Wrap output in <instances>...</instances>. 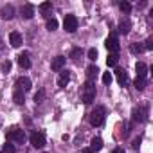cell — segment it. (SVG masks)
Here are the masks:
<instances>
[{"instance_id": "obj_26", "label": "cell", "mask_w": 153, "mask_h": 153, "mask_svg": "<svg viewBox=\"0 0 153 153\" xmlns=\"http://www.w3.org/2000/svg\"><path fill=\"white\" fill-rule=\"evenodd\" d=\"M42 13H49L51 9H52V2H43V4H40V7H38Z\"/></svg>"}, {"instance_id": "obj_24", "label": "cell", "mask_w": 153, "mask_h": 153, "mask_svg": "<svg viewBox=\"0 0 153 153\" xmlns=\"http://www.w3.org/2000/svg\"><path fill=\"white\" fill-rule=\"evenodd\" d=\"M130 51H131L133 54H140V52H144V45H142V43H131V45H130Z\"/></svg>"}, {"instance_id": "obj_1", "label": "cell", "mask_w": 153, "mask_h": 153, "mask_svg": "<svg viewBox=\"0 0 153 153\" xmlns=\"http://www.w3.org/2000/svg\"><path fill=\"white\" fill-rule=\"evenodd\" d=\"M81 99H83L85 105L94 103V99H96V83L94 81H87L83 85V88H81Z\"/></svg>"}, {"instance_id": "obj_33", "label": "cell", "mask_w": 153, "mask_h": 153, "mask_svg": "<svg viewBox=\"0 0 153 153\" xmlns=\"http://www.w3.org/2000/svg\"><path fill=\"white\" fill-rule=\"evenodd\" d=\"M2 70L7 74V72L11 70V61H4V63H2Z\"/></svg>"}, {"instance_id": "obj_31", "label": "cell", "mask_w": 153, "mask_h": 153, "mask_svg": "<svg viewBox=\"0 0 153 153\" xmlns=\"http://www.w3.org/2000/svg\"><path fill=\"white\" fill-rule=\"evenodd\" d=\"M103 83H105V85H110V83H112V74H110V72H105V74H103Z\"/></svg>"}, {"instance_id": "obj_4", "label": "cell", "mask_w": 153, "mask_h": 153, "mask_svg": "<svg viewBox=\"0 0 153 153\" xmlns=\"http://www.w3.org/2000/svg\"><path fill=\"white\" fill-rule=\"evenodd\" d=\"M105 47L110 51V54H119V51H121V45H119L117 33H112V34L106 38V42H105Z\"/></svg>"}, {"instance_id": "obj_20", "label": "cell", "mask_w": 153, "mask_h": 153, "mask_svg": "<svg viewBox=\"0 0 153 153\" xmlns=\"http://www.w3.org/2000/svg\"><path fill=\"white\" fill-rule=\"evenodd\" d=\"M13 99H15V103H16V105H24V101H25V96H24V92H22V90H18V88H15V94H13Z\"/></svg>"}, {"instance_id": "obj_37", "label": "cell", "mask_w": 153, "mask_h": 153, "mask_svg": "<svg viewBox=\"0 0 153 153\" xmlns=\"http://www.w3.org/2000/svg\"><path fill=\"white\" fill-rule=\"evenodd\" d=\"M4 47V42H2V38H0V49H2Z\"/></svg>"}, {"instance_id": "obj_11", "label": "cell", "mask_w": 153, "mask_h": 153, "mask_svg": "<svg viewBox=\"0 0 153 153\" xmlns=\"http://www.w3.org/2000/svg\"><path fill=\"white\" fill-rule=\"evenodd\" d=\"M9 43H11L13 47H20V45L24 43V40H22V34H20L18 31H13V33L9 34Z\"/></svg>"}, {"instance_id": "obj_5", "label": "cell", "mask_w": 153, "mask_h": 153, "mask_svg": "<svg viewBox=\"0 0 153 153\" xmlns=\"http://www.w3.org/2000/svg\"><path fill=\"white\" fill-rule=\"evenodd\" d=\"M29 140H31L33 148H36V149H42V148L45 146V133H43V131H33Z\"/></svg>"}, {"instance_id": "obj_10", "label": "cell", "mask_w": 153, "mask_h": 153, "mask_svg": "<svg viewBox=\"0 0 153 153\" xmlns=\"http://www.w3.org/2000/svg\"><path fill=\"white\" fill-rule=\"evenodd\" d=\"M65 58L63 56H56V58H52V63H51V67H52V70L54 72H59L63 67H65Z\"/></svg>"}, {"instance_id": "obj_36", "label": "cell", "mask_w": 153, "mask_h": 153, "mask_svg": "<svg viewBox=\"0 0 153 153\" xmlns=\"http://www.w3.org/2000/svg\"><path fill=\"white\" fill-rule=\"evenodd\" d=\"M83 153H94V151H92L90 148H85V149H83Z\"/></svg>"}, {"instance_id": "obj_8", "label": "cell", "mask_w": 153, "mask_h": 153, "mask_svg": "<svg viewBox=\"0 0 153 153\" xmlns=\"http://www.w3.org/2000/svg\"><path fill=\"white\" fill-rule=\"evenodd\" d=\"M18 90H22V92H27V90H31V87H33V83H31V79L29 78H25V76H20V78L16 79V85H15Z\"/></svg>"}, {"instance_id": "obj_34", "label": "cell", "mask_w": 153, "mask_h": 153, "mask_svg": "<svg viewBox=\"0 0 153 153\" xmlns=\"http://www.w3.org/2000/svg\"><path fill=\"white\" fill-rule=\"evenodd\" d=\"M139 142H140V137H139V139H135V140H133V148H135V149H137V148H139Z\"/></svg>"}, {"instance_id": "obj_27", "label": "cell", "mask_w": 153, "mask_h": 153, "mask_svg": "<svg viewBox=\"0 0 153 153\" xmlns=\"http://www.w3.org/2000/svg\"><path fill=\"white\" fill-rule=\"evenodd\" d=\"M119 9H121L123 13H130V11H131V4H130V2H121V4H119Z\"/></svg>"}, {"instance_id": "obj_28", "label": "cell", "mask_w": 153, "mask_h": 153, "mask_svg": "<svg viewBox=\"0 0 153 153\" xmlns=\"http://www.w3.org/2000/svg\"><path fill=\"white\" fill-rule=\"evenodd\" d=\"M43 97H45V92H43V90H38V92L34 94V101H36V105L43 103Z\"/></svg>"}, {"instance_id": "obj_9", "label": "cell", "mask_w": 153, "mask_h": 153, "mask_svg": "<svg viewBox=\"0 0 153 153\" xmlns=\"http://www.w3.org/2000/svg\"><path fill=\"white\" fill-rule=\"evenodd\" d=\"M70 81V72L68 70H61L59 72V78H58V87L59 88H65Z\"/></svg>"}, {"instance_id": "obj_6", "label": "cell", "mask_w": 153, "mask_h": 153, "mask_svg": "<svg viewBox=\"0 0 153 153\" xmlns=\"http://www.w3.org/2000/svg\"><path fill=\"white\" fill-rule=\"evenodd\" d=\"M63 27H65L67 33H76V31H78V18H76L74 15H65Z\"/></svg>"}, {"instance_id": "obj_17", "label": "cell", "mask_w": 153, "mask_h": 153, "mask_svg": "<svg viewBox=\"0 0 153 153\" xmlns=\"http://www.w3.org/2000/svg\"><path fill=\"white\" fill-rule=\"evenodd\" d=\"M130 29H131V22H130L128 18H124V20L119 22V33H121V34H128Z\"/></svg>"}, {"instance_id": "obj_32", "label": "cell", "mask_w": 153, "mask_h": 153, "mask_svg": "<svg viewBox=\"0 0 153 153\" xmlns=\"http://www.w3.org/2000/svg\"><path fill=\"white\" fill-rule=\"evenodd\" d=\"M153 49V38H148L144 42V51H151Z\"/></svg>"}, {"instance_id": "obj_14", "label": "cell", "mask_w": 153, "mask_h": 153, "mask_svg": "<svg viewBox=\"0 0 153 153\" xmlns=\"http://www.w3.org/2000/svg\"><path fill=\"white\" fill-rule=\"evenodd\" d=\"M135 72H137V78H146V76H148V65L139 61L135 65Z\"/></svg>"}, {"instance_id": "obj_3", "label": "cell", "mask_w": 153, "mask_h": 153, "mask_svg": "<svg viewBox=\"0 0 153 153\" xmlns=\"http://www.w3.org/2000/svg\"><path fill=\"white\" fill-rule=\"evenodd\" d=\"M7 140L9 142H16V144H22L25 140V131L18 126H11L9 131H7Z\"/></svg>"}, {"instance_id": "obj_25", "label": "cell", "mask_w": 153, "mask_h": 153, "mask_svg": "<svg viewBox=\"0 0 153 153\" xmlns=\"http://www.w3.org/2000/svg\"><path fill=\"white\" fill-rule=\"evenodd\" d=\"M70 58H72L74 61H79V58H81V49H79V47L72 49V52H70Z\"/></svg>"}, {"instance_id": "obj_21", "label": "cell", "mask_w": 153, "mask_h": 153, "mask_svg": "<svg viewBox=\"0 0 153 153\" xmlns=\"http://www.w3.org/2000/svg\"><path fill=\"white\" fill-rule=\"evenodd\" d=\"M133 85H135V88H137V90H144V88H146V85H148V79H146V78H135Z\"/></svg>"}, {"instance_id": "obj_7", "label": "cell", "mask_w": 153, "mask_h": 153, "mask_svg": "<svg viewBox=\"0 0 153 153\" xmlns=\"http://www.w3.org/2000/svg\"><path fill=\"white\" fill-rule=\"evenodd\" d=\"M146 119H148V106L146 105H142V106L133 110V117H131L133 123H144Z\"/></svg>"}, {"instance_id": "obj_30", "label": "cell", "mask_w": 153, "mask_h": 153, "mask_svg": "<svg viewBox=\"0 0 153 153\" xmlns=\"http://www.w3.org/2000/svg\"><path fill=\"white\" fill-rule=\"evenodd\" d=\"M88 59H90V61H96V59H97V49H94V47L88 49Z\"/></svg>"}, {"instance_id": "obj_13", "label": "cell", "mask_w": 153, "mask_h": 153, "mask_svg": "<svg viewBox=\"0 0 153 153\" xmlns=\"http://www.w3.org/2000/svg\"><path fill=\"white\" fill-rule=\"evenodd\" d=\"M115 78H117V81H119L121 87H124V85L128 83V74H126V70H123V68H115Z\"/></svg>"}, {"instance_id": "obj_19", "label": "cell", "mask_w": 153, "mask_h": 153, "mask_svg": "<svg viewBox=\"0 0 153 153\" xmlns=\"http://www.w3.org/2000/svg\"><path fill=\"white\" fill-rule=\"evenodd\" d=\"M97 72H99V68H97L96 65H90V67L87 68V81H94V78H96Z\"/></svg>"}, {"instance_id": "obj_35", "label": "cell", "mask_w": 153, "mask_h": 153, "mask_svg": "<svg viewBox=\"0 0 153 153\" xmlns=\"http://www.w3.org/2000/svg\"><path fill=\"white\" fill-rule=\"evenodd\" d=\"M112 153H124V149H123V148H115Z\"/></svg>"}, {"instance_id": "obj_15", "label": "cell", "mask_w": 153, "mask_h": 153, "mask_svg": "<svg viewBox=\"0 0 153 153\" xmlns=\"http://www.w3.org/2000/svg\"><path fill=\"white\" fill-rule=\"evenodd\" d=\"M0 15H2L4 20H11V18L15 16V7H13V6H4L2 11H0Z\"/></svg>"}, {"instance_id": "obj_23", "label": "cell", "mask_w": 153, "mask_h": 153, "mask_svg": "<svg viewBox=\"0 0 153 153\" xmlns=\"http://www.w3.org/2000/svg\"><path fill=\"white\" fill-rule=\"evenodd\" d=\"M58 29V20L52 16V18H47V31H56Z\"/></svg>"}, {"instance_id": "obj_2", "label": "cell", "mask_w": 153, "mask_h": 153, "mask_svg": "<svg viewBox=\"0 0 153 153\" xmlns=\"http://www.w3.org/2000/svg\"><path fill=\"white\" fill-rule=\"evenodd\" d=\"M105 119H106V108L105 106L99 105L90 112V124L92 126H103Z\"/></svg>"}, {"instance_id": "obj_16", "label": "cell", "mask_w": 153, "mask_h": 153, "mask_svg": "<svg viewBox=\"0 0 153 153\" xmlns=\"http://www.w3.org/2000/svg\"><path fill=\"white\" fill-rule=\"evenodd\" d=\"M22 16H24L25 20L33 18V16H34V6H33V4H25V6L22 7Z\"/></svg>"}, {"instance_id": "obj_22", "label": "cell", "mask_w": 153, "mask_h": 153, "mask_svg": "<svg viewBox=\"0 0 153 153\" xmlns=\"http://www.w3.org/2000/svg\"><path fill=\"white\" fill-rule=\"evenodd\" d=\"M117 61H119V54H108V58H106L108 67H117Z\"/></svg>"}, {"instance_id": "obj_12", "label": "cell", "mask_w": 153, "mask_h": 153, "mask_svg": "<svg viewBox=\"0 0 153 153\" xmlns=\"http://www.w3.org/2000/svg\"><path fill=\"white\" fill-rule=\"evenodd\" d=\"M18 65L22 67V68H31V58H29V52H22L20 56H18Z\"/></svg>"}, {"instance_id": "obj_29", "label": "cell", "mask_w": 153, "mask_h": 153, "mask_svg": "<svg viewBox=\"0 0 153 153\" xmlns=\"http://www.w3.org/2000/svg\"><path fill=\"white\" fill-rule=\"evenodd\" d=\"M2 151H4V153H15L16 148H15L13 142H7V144H4V149H2Z\"/></svg>"}, {"instance_id": "obj_18", "label": "cell", "mask_w": 153, "mask_h": 153, "mask_svg": "<svg viewBox=\"0 0 153 153\" xmlns=\"http://www.w3.org/2000/svg\"><path fill=\"white\" fill-rule=\"evenodd\" d=\"M90 149H92L94 153L101 151V149H103V139H101V137H94L92 142H90Z\"/></svg>"}]
</instances>
